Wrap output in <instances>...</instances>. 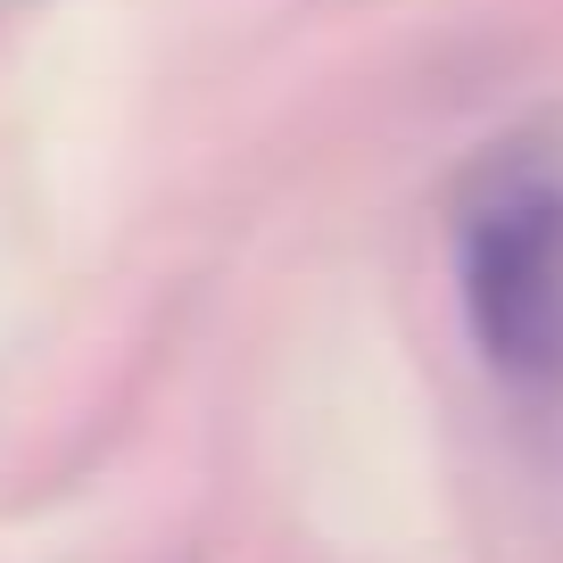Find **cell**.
Instances as JSON below:
<instances>
[{"mask_svg": "<svg viewBox=\"0 0 563 563\" xmlns=\"http://www.w3.org/2000/svg\"><path fill=\"white\" fill-rule=\"evenodd\" d=\"M456 282L473 340L497 373L539 382L563 365V183L506 175L464 208Z\"/></svg>", "mask_w": 563, "mask_h": 563, "instance_id": "cell-1", "label": "cell"}]
</instances>
